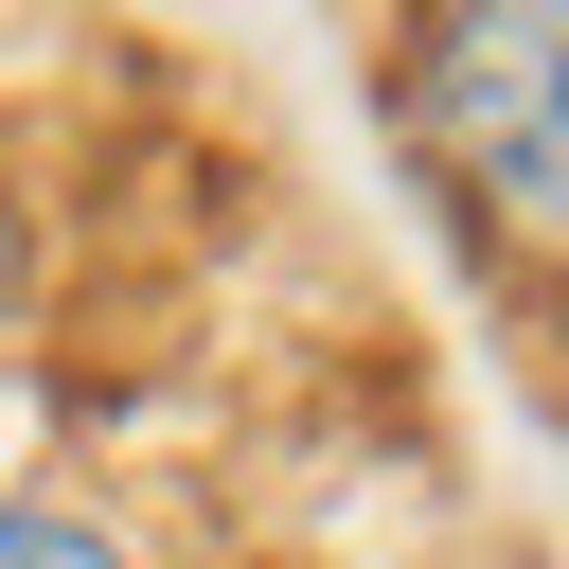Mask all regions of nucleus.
<instances>
[{
  "label": "nucleus",
  "mask_w": 569,
  "mask_h": 569,
  "mask_svg": "<svg viewBox=\"0 0 569 569\" xmlns=\"http://www.w3.org/2000/svg\"><path fill=\"white\" fill-rule=\"evenodd\" d=\"M0 569H124L89 516H0Z\"/></svg>",
  "instance_id": "nucleus-2"
},
{
  "label": "nucleus",
  "mask_w": 569,
  "mask_h": 569,
  "mask_svg": "<svg viewBox=\"0 0 569 569\" xmlns=\"http://www.w3.org/2000/svg\"><path fill=\"white\" fill-rule=\"evenodd\" d=\"M391 107H409L427 178H445L480 231H516V249L569 267V0H462V18H409Z\"/></svg>",
  "instance_id": "nucleus-1"
},
{
  "label": "nucleus",
  "mask_w": 569,
  "mask_h": 569,
  "mask_svg": "<svg viewBox=\"0 0 569 569\" xmlns=\"http://www.w3.org/2000/svg\"><path fill=\"white\" fill-rule=\"evenodd\" d=\"M18 302H36V231H18V196H0V338H18Z\"/></svg>",
  "instance_id": "nucleus-3"
}]
</instances>
